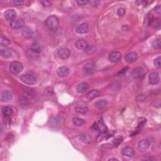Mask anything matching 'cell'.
I'll return each mask as SVG.
<instances>
[{
  "label": "cell",
  "instance_id": "obj_1",
  "mask_svg": "<svg viewBox=\"0 0 161 161\" xmlns=\"http://www.w3.org/2000/svg\"><path fill=\"white\" fill-rule=\"evenodd\" d=\"M45 23H46L47 28L52 31H56L59 28V19L55 15L48 17L45 21Z\"/></svg>",
  "mask_w": 161,
  "mask_h": 161
},
{
  "label": "cell",
  "instance_id": "obj_2",
  "mask_svg": "<svg viewBox=\"0 0 161 161\" xmlns=\"http://www.w3.org/2000/svg\"><path fill=\"white\" fill-rule=\"evenodd\" d=\"M23 69V66L22 63L19 61H13L10 66V71L12 74L15 75L19 74Z\"/></svg>",
  "mask_w": 161,
  "mask_h": 161
},
{
  "label": "cell",
  "instance_id": "obj_3",
  "mask_svg": "<svg viewBox=\"0 0 161 161\" xmlns=\"http://www.w3.org/2000/svg\"><path fill=\"white\" fill-rule=\"evenodd\" d=\"M96 69V64L91 61L86 63V64L84 66L83 70L85 72V74L87 75L91 76L94 74V72L95 71Z\"/></svg>",
  "mask_w": 161,
  "mask_h": 161
},
{
  "label": "cell",
  "instance_id": "obj_4",
  "mask_svg": "<svg viewBox=\"0 0 161 161\" xmlns=\"http://www.w3.org/2000/svg\"><path fill=\"white\" fill-rule=\"evenodd\" d=\"M21 80L24 83L27 84H34L37 81V79H36L35 76H33V74H26L21 77Z\"/></svg>",
  "mask_w": 161,
  "mask_h": 161
},
{
  "label": "cell",
  "instance_id": "obj_5",
  "mask_svg": "<svg viewBox=\"0 0 161 161\" xmlns=\"http://www.w3.org/2000/svg\"><path fill=\"white\" fill-rule=\"evenodd\" d=\"M132 76L135 80H140L145 76V72L142 68H136L133 69L132 72Z\"/></svg>",
  "mask_w": 161,
  "mask_h": 161
},
{
  "label": "cell",
  "instance_id": "obj_6",
  "mask_svg": "<svg viewBox=\"0 0 161 161\" xmlns=\"http://www.w3.org/2000/svg\"><path fill=\"white\" fill-rule=\"evenodd\" d=\"M121 57H122V55H121V52H120L119 51H113L110 54L109 59H110L111 62L116 63L120 61L121 59Z\"/></svg>",
  "mask_w": 161,
  "mask_h": 161
},
{
  "label": "cell",
  "instance_id": "obj_7",
  "mask_svg": "<svg viewBox=\"0 0 161 161\" xmlns=\"http://www.w3.org/2000/svg\"><path fill=\"white\" fill-rule=\"evenodd\" d=\"M1 111L4 117L6 119L9 120L11 117V115H13V109H12L10 106H4L1 108Z\"/></svg>",
  "mask_w": 161,
  "mask_h": 161
},
{
  "label": "cell",
  "instance_id": "obj_8",
  "mask_svg": "<svg viewBox=\"0 0 161 161\" xmlns=\"http://www.w3.org/2000/svg\"><path fill=\"white\" fill-rule=\"evenodd\" d=\"M25 25L23 20L20 19H16L10 22V27L13 29L22 28Z\"/></svg>",
  "mask_w": 161,
  "mask_h": 161
},
{
  "label": "cell",
  "instance_id": "obj_9",
  "mask_svg": "<svg viewBox=\"0 0 161 161\" xmlns=\"http://www.w3.org/2000/svg\"><path fill=\"white\" fill-rule=\"evenodd\" d=\"M150 146V142L147 139H143L138 142V148L139 151L144 152L146 151Z\"/></svg>",
  "mask_w": 161,
  "mask_h": 161
},
{
  "label": "cell",
  "instance_id": "obj_10",
  "mask_svg": "<svg viewBox=\"0 0 161 161\" xmlns=\"http://www.w3.org/2000/svg\"><path fill=\"white\" fill-rule=\"evenodd\" d=\"M160 81L159 74L158 72H152L148 76V82L150 84H157Z\"/></svg>",
  "mask_w": 161,
  "mask_h": 161
},
{
  "label": "cell",
  "instance_id": "obj_11",
  "mask_svg": "<svg viewBox=\"0 0 161 161\" xmlns=\"http://www.w3.org/2000/svg\"><path fill=\"white\" fill-rule=\"evenodd\" d=\"M5 19L8 21H13L16 19L17 17V13L15 10L13 9H9V10H7L5 13Z\"/></svg>",
  "mask_w": 161,
  "mask_h": 161
},
{
  "label": "cell",
  "instance_id": "obj_12",
  "mask_svg": "<svg viewBox=\"0 0 161 161\" xmlns=\"http://www.w3.org/2000/svg\"><path fill=\"white\" fill-rule=\"evenodd\" d=\"M88 30H89V25L86 23L80 24L76 28V31L79 34H84L88 32Z\"/></svg>",
  "mask_w": 161,
  "mask_h": 161
},
{
  "label": "cell",
  "instance_id": "obj_13",
  "mask_svg": "<svg viewBox=\"0 0 161 161\" xmlns=\"http://www.w3.org/2000/svg\"><path fill=\"white\" fill-rule=\"evenodd\" d=\"M70 70L66 66H62L57 69V74L60 78H65L68 76L69 74Z\"/></svg>",
  "mask_w": 161,
  "mask_h": 161
},
{
  "label": "cell",
  "instance_id": "obj_14",
  "mask_svg": "<svg viewBox=\"0 0 161 161\" xmlns=\"http://www.w3.org/2000/svg\"><path fill=\"white\" fill-rule=\"evenodd\" d=\"M58 54L60 58H61L62 59H66L69 57V56H71V52L67 48H60V49L58 52Z\"/></svg>",
  "mask_w": 161,
  "mask_h": 161
},
{
  "label": "cell",
  "instance_id": "obj_15",
  "mask_svg": "<svg viewBox=\"0 0 161 161\" xmlns=\"http://www.w3.org/2000/svg\"><path fill=\"white\" fill-rule=\"evenodd\" d=\"M44 47L42 46L40 43H39L38 42H35L32 44L31 46V50L33 52L38 54L40 53L43 50Z\"/></svg>",
  "mask_w": 161,
  "mask_h": 161
},
{
  "label": "cell",
  "instance_id": "obj_16",
  "mask_svg": "<svg viewBox=\"0 0 161 161\" xmlns=\"http://www.w3.org/2000/svg\"><path fill=\"white\" fill-rule=\"evenodd\" d=\"M125 59L128 63H133L137 60L138 56L135 52H130L127 54Z\"/></svg>",
  "mask_w": 161,
  "mask_h": 161
},
{
  "label": "cell",
  "instance_id": "obj_17",
  "mask_svg": "<svg viewBox=\"0 0 161 161\" xmlns=\"http://www.w3.org/2000/svg\"><path fill=\"white\" fill-rule=\"evenodd\" d=\"M76 47L80 50H86L87 47H89L87 42L84 40H79L75 44Z\"/></svg>",
  "mask_w": 161,
  "mask_h": 161
},
{
  "label": "cell",
  "instance_id": "obj_18",
  "mask_svg": "<svg viewBox=\"0 0 161 161\" xmlns=\"http://www.w3.org/2000/svg\"><path fill=\"white\" fill-rule=\"evenodd\" d=\"M122 153L123 155L129 157H132L135 155V150L133 148L130 147H127L123 148Z\"/></svg>",
  "mask_w": 161,
  "mask_h": 161
},
{
  "label": "cell",
  "instance_id": "obj_19",
  "mask_svg": "<svg viewBox=\"0 0 161 161\" xmlns=\"http://www.w3.org/2000/svg\"><path fill=\"white\" fill-rule=\"evenodd\" d=\"M88 89H89V84L86 83H81L79 84L76 87L77 91L80 93H84Z\"/></svg>",
  "mask_w": 161,
  "mask_h": 161
},
{
  "label": "cell",
  "instance_id": "obj_20",
  "mask_svg": "<svg viewBox=\"0 0 161 161\" xmlns=\"http://www.w3.org/2000/svg\"><path fill=\"white\" fill-rule=\"evenodd\" d=\"M13 98V94L9 91H3L1 94V99L2 101H9Z\"/></svg>",
  "mask_w": 161,
  "mask_h": 161
},
{
  "label": "cell",
  "instance_id": "obj_21",
  "mask_svg": "<svg viewBox=\"0 0 161 161\" xmlns=\"http://www.w3.org/2000/svg\"><path fill=\"white\" fill-rule=\"evenodd\" d=\"M75 111L78 113L80 114H86L88 111L87 106L84 105H80L76 106Z\"/></svg>",
  "mask_w": 161,
  "mask_h": 161
},
{
  "label": "cell",
  "instance_id": "obj_22",
  "mask_svg": "<svg viewBox=\"0 0 161 161\" xmlns=\"http://www.w3.org/2000/svg\"><path fill=\"white\" fill-rule=\"evenodd\" d=\"M99 96V91L98 90L93 89L87 94V98L88 100H93Z\"/></svg>",
  "mask_w": 161,
  "mask_h": 161
},
{
  "label": "cell",
  "instance_id": "obj_23",
  "mask_svg": "<svg viewBox=\"0 0 161 161\" xmlns=\"http://www.w3.org/2000/svg\"><path fill=\"white\" fill-rule=\"evenodd\" d=\"M98 129L99 131L102 133H104L107 131V127H106V124L105 123L104 121H103L102 118H101V119H100L99 121H98Z\"/></svg>",
  "mask_w": 161,
  "mask_h": 161
},
{
  "label": "cell",
  "instance_id": "obj_24",
  "mask_svg": "<svg viewBox=\"0 0 161 161\" xmlns=\"http://www.w3.org/2000/svg\"><path fill=\"white\" fill-rule=\"evenodd\" d=\"M80 138L81 140V141L83 142L84 144H88L91 143V142L92 141V137L88 133H83V134L81 135Z\"/></svg>",
  "mask_w": 161,
  "mask_h": 161
},
{
  "label": "cell",
  "instance_id": "obj_25",
  "mask_svg": "<svg viewBox=\"0 0 161 161\" xmlns=\"http://www.w3.org/2000/svg\"><path fill=\"white\" fill-rule=\"evenodd\" d=\"M72 122H73V124L75 126L81 127L85 124V120L83 119V118L74 117L73 118V119H72Z\"/></svg>",
  "mask_w": 161,
  "mask_h": 161
},
{
  "label": "cell",
  "instance_id": "obj_26",
  "mask_svg": "<svg viewBox=\"0 0 161 161\" xmlns=\"http://www.w3.org/2000/svg\"><path fill=\"white\" fill-rule=\"evenodd\" d=\"M150 25L154 28L158 29L159 28L161 25L160 20L158 19H154L150 21Z\"/></svg>",
  "mask_w": 161,
  "mask_h": 161
},
{
  "label": "cell",
  "instance_id": "obj_27",
  "mask_svg": "<svg viewBox=\"0 0 161 161\" xmlns=\"http://www.w3.org/2000/svg\"><path fill=\"white\" fill-rule=\"evenodd\" d=\"M106 105H107V101L105 99L98 100V101H96L95 103L96 107L99 109H102L103 108H105Z\"/></svg>",
  "mask_w": 161,
  "mask_h": 161
},
{
  "label": "cell",
  "instance_id": "obj_28",
  "mask_svg": "<svg viewBox=\"0 0 161 161\" xmlns=\"http://www.w3.org/2000/svg\"><path fill=\"white\" fill-rule=\"evenodd\" d=\"M33 35L32 30L29 28H25L22 31V35L25 38H30Z\"/></svg>",
  "mask_w": 161,
  "mask_h": 161
},
{
  "label": "cell",
  "instance_id": "obj_29",
  "mask_svg": "<svg viewBox=\"0 0 161 161\" xmlns=\"http://www.w3.org/2000/svg\"><path fill=\"white\" fill-rule=\"evenodd\" d=\"M0 53H1V56L5 57V58H9L11 56V52L7 48H2Z\"/></svg>",
  "mask_w": 161,
  "mask_h": 161
},
{
  "label": "cell",
  "instance_id": "obj_30",
  "mask_svg": "<svg viewBox=\"0 0 161 161\" xmlns=\"http://www.w3.org/2000/svg\"><path fill=\"white\" fill-rule=\"evenodd\" d=\"M147 122V120L145 118H140L138 120L137 129H141L144 127Z\"/></svg>",
  "mask_w": 161,
  "mask_h": 161
},
{
  "label": "cell",
  "instance_id": "obj_31",
  "mask_svg": "<svg viewBox=\"0 0 161 161\" xmlns=\"http://www.w3.org/2000/svg\"><path fill=\"white\" fill-rule=\"evenodd\" d=\"M152 47L156 48V49H159L161 47V42H160V38L156 39V40H154L152 42Z\"/></svg>",
  "mask_w": 161,
  "mask_h": 161
},
{
  "label": "cell",
  "instance_id": "obj_32",
  "mask_svg": "<svg viewBox=\"0 0 161 161\" xmlns=\"http://www.w3.org/2000/svg\"><path fill=\"white\" fill-rule=\"evenodd\" d=\"M122 140H123L122 138H120V137L116 138L113 140V144L114 145V146L117 147L118 145H119L122 142Z\"/></svg>",
  "mask_w": 161,
  "mask_h": 161
},
{
  "label": "cell",
  "instance_id": "obj_33",
  "mask_svg": "<svg viewBox=\"0 0 161 161\" xmlns=\"http://www.w3.org/2000/svg\"><path fill=\"white\" fill-rule=\"evenodd\" d=\"M10 44V42L8 38L3 37H1V45H4V46H7V45H8Z\"/></svg>",
  "mask_w": 161,
  "mask_h": 161
},
{
  "label": "cell",
  "instance_id": "obj_34",
  "mask_svg": "<svg viewBox=\"0 0 161 161\" xmlns=\"http://www.w3.org/2000/svg\"><path fill=\"white\" fill-rule=\"evenodd\" d=\"M154 65L156 66L157 68H160L161 67V63H160V56L157 57V58L154 60Z\"/></svg>",
  "mask_w": 161,
  "mask_h": 161
},
{
  "label": "cell",
  "instance_id": "obj_35",
  "mask_svg": "<svg viewBox=\"0 0 161 161\" xmlns=\"http://www.w3.org/2000/svg\"><path fill=\"white\" fill-rule=\"evenodd\" d=\"M117 13L120 17H122L125 14V10L124 8H119L118 10Z\"/></svg>",
  "mask_w": 161,
  "mask_h": 161
},
{
  "label": "cell",
  "instance_id": "obj_36",
  "mask_svg": "<svg viewBox=\"0 0 161 161\" xmlns=\"http://www.w3.org/2000/svg\"><path fill=\"white\" fill-rule=\"evenodd\" d=\"M40 3L45 7H50L51 5V1H40Z\"/></svg>",
  "mask_w": 161,
  "mask_h": 161
},
{
  "label": "cell",
  "instance_id": "obj_37",
  "mask_svg": "<svg viewBox=\"0 0 161 161\" xmlns=\"http://www.w3.org/2000/svg\"><path fill=\"white\" fill-rule=\"evenodd\" d=\"M76 2H77V3L79 5L83 6V5H85L87 4V3H89V1H84V0H78V1H76Z\"/></svg>",
  "mask_w": 161,
  "mask_h": 161
},
{
  "label": "cell",
  "instance_id": "obj_38",
  "mask_svg": "<svg viewBox=\"0 0 161 161\" xmlns=\"http://www.w3.org/2000/svg\"><path fill=\"white\" fill-rule=\"evenodd\" d=\"M145 98V97L144 95H139L137 96H136V100H137L138 101H144V99Z\"/></svg>",
  "mask_w": 161,
  "mask_h": 161
},
{
  "label": "cell",
  "instance_id": "obj_39",
  "mask_svg": "<svg viewBox=\"0 0 161 161\" xmlns=\"http://www.w3.org/2000/svg\"><path fill=\"white\" fill-rule=\"evenodd\" d=\"M13 3L17 6H21L24 3V1H21V0H15L13 1Z\"/></svg>",
  "mask_w": 161,
  "mask_h": 161
},
{
  "label": "cell",
  "instance_id": "obj_40",
  "mask_svg": "<svg viewBox=\"0 0 161 161\" xmlns=\"http://www.w3.org/2000/svg\"><path fill=\"white\" fill-rule=\"evenodd\" d=\"M155 11H156V13H158L159 15H160V13H161V8H160V5H158L157 7L155 8Z\"/></svg>",
  "mask_w": 161,
  "mask_h": 161
},
{
  "label": "cell",
  "instance_id": "obj_41",
  "mask_svg": "<svg viewBox=\"0 0 161 161\" xmlns=\"http://www.w3.org/2000/svg\"><path fill=\"white\" fill-rule=\"evenodd\" d=\"M109 160H118V159H109Z\"/></svg>",
  "mask_w": 161,
  "mask_h": 161
}]
</instances>
